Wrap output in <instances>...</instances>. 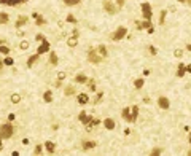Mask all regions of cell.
Listing matches in <instances>:
<instances>
[{"instance_id": "obj_13", "label": "cell", "mask_w": 191, "mask_h": 156, "mask_svg": "<svg viewBox=\"0 0 191 156\" xmlns=\"http://www.w3.org/2000/svg\"><path fill=\"white\" fill-rule=\"evenodd\" d=\"M104 126H105V129H108V131H113L115 129V121H113L112 118H107V120H104Z\"/></svg>"}, {"instance_id": "obj_41", "label": "cell", "mask_w": 191, "mask_h": 156, "mask_svg": "<svg viewBox=\"0 0 191 156\" xmlns=\"http://www.w3.org/2000/svg\"><path fill=\"white\" fill-rule=\"evenodd\" d=\"M67 21L72 22V24H75V22H77V18L73 16V14H69V16H67Z\"/></svg>"}, {"instance_id": "obj_34", "label": "cell", "mask_w": 191, "mask_h": 156, "mask_svg": "<svg viewBox=\"0 0 191 156\" xmlns=\"http://www.w3.org/2000/svg\"><path fill=\"white\" fill-rule=\"evenodd\" d=\"M35 19H37V21H35V22H37V26H43L45 22H46L43 16H37V18H35Z\"/></svg>"}, {"instance_id": "obj_16", "label": "cell", "mask_w": 191, "mask_h": 156, "mask_svg": "<svg viewBox=\"0 0 191 156\" xmlns=\"http://www.w3.org/2000/svg\"><path fill=\"white\" fill-rule=\"evenodd\" d=\"M27 21H29V18H27V16H24V14H22V16H18L16 27H18V29H19V27H22L24 24H27Z\"/></svg>"}, {"instance_id": "obj_18", "label": "cell", "mask_w": 191, "mask_h": 156, "mask_svg": "<svg viewBox=\"0 0 191 156\" xmlns=\"http://www.w3.org/2000/svg\"><path fill=\"white\" fill-rule=\"evenodd\" d=\"M185 73H186V65L183 64V62H180V64H178V72H177V77H178V78H182V77H185Z\"/></svg>"}, {"instance_id": "obj_27", "label": "cell", "mask_w": 191, "mask_h": 156, "mask_svg": "<svg viewBox=\"0 0 191 156\" xmlns=\"http://www.w3.org/2000/svg\"><path fill=\"white\" fill-rule=\"evenodd\" d=\"M29 46H30V43H29V42H27V40H22L21 43H19V48H21L22 51H26V49L29 48Z\"/></svg>"}, {"instance_id": "obj_15", "label": "cell", "mask_w": 191, "mask_h": 156, "mask_svg": "<svg viewBox=\"0 0 191 156\" xmlns=\"http://www.w3.org/2000/svg\"><path fill=\"white\" fill-rule=\"evenodd\" d=\"M67 45L70 46V48H75V46L78 45V37H75V35H70V37L67 38Z\"/></svg>"}, {"instance_id": "obj_6", "label": "cell", "mask_w": 191, "mask_h": 156, "mask_svg": "<svg viewBox=\"0 0 191 156\" xmlns=\"http://www.w3.org/2000/svg\"><path fill=\"white\" fill-rule=\"evenodd\" d=\"M158 105H159V108H162V110H169L170 102H169V99H167V97L161 96V97H158Z\"/></svg>"}, {"instance_id": "obj_53", "label": "cell", "mask_w": 191, "mask_h": 156, "mask_svg": "<svg viewBox=\"0 0 191 156\" xmlns=\"http://www.w3.org/2000/svg\"><path fill=\"white\" fill-rule=\"evenodd\" d=\"M186 3H188V5H190V6H191V0H188V2H186Z\"/></svg>"}, {"instance_id": "obj_29", "label": "cell", "mask_w": 191, "mask_h": 156, "mask_svg": "<svg viewBox=\"0 0 191 156\" xmlns=\"http://www.w3.org/2000/svg\"><path fill=\"white\" fill-rule=\"evenodd\" d=\"M102 97H104V92H97V94H96V97H94V99H92V102H94V104H99L100 100H102Z\"/></svg>"}, {"instance_id": "obj_50", "label": "cell", "mask_w": 191, "mask_h": 156, "mask_svg": "<svg viewBox=\"0 0 191 156\" xmlns=\"http://www.w3.org/2000/svg\"><path fill=\"white\" fill-rule=\"evenodd\" d=\"M186 49H188V51H191V43H190L188 46H186Z\"/></svg>"}, {"instance_id": "obj_43", "label": "cell", "mask_w": 191, "mask_h": 156, "mask_svg": "<svg viewBox=\"0 0 191 156\" xmlns=\"http://www.w3.org/2000/svg\"><path fill=\"white\" fill-rule=\"evenodd\" d=\"M124 2H126V0H116V5L119 6V8H123V5H124Z\"/></svg>"}, {"instance_id": "obj_22", "label": "cell", "mask_w": 191, "mask_h": 156, "mask_svg": "<svg viewBox=\"0 0 191 156\" xmlns=\"http://www.w3.org/2000/svg\"><path fill=\"white\" fill-rule=\"evenodd\" d=\"M49 62H51L53 65H57V62H59V59H57V54L51 51V54H49Z\"/></svg>"}, {"instance_id": "obj_44", "label": "cell", "mask_w": 191, "mask_h": 156, "mask_svg": "<svg viewBox=\"0 0 191 156\" xmlns=\"http://www.w3.org/2000/svg\"><path fill=\"white\" fill-rule=\"evenodd\" d=\"M37 40H38V42H43V40H45V37H43L41 34H38V35H37Z\"/></svg>"}, {"instance_id": "obj_30", "label": "cell", "mask_w": 191, "mask_h": 156, "mask_svg": "<svg viewBox=\"0 0 191 156\" xmlns=\"http://www.w3.org/2000/svg\"><path fill=\"white\" fill-rule=\"evenodd\" d=\"M80 2H81V0H64V3H65V5H69V6H73V5H78Z\"/></svg>"}, {"instance_id": "obj_3", "label": "cell", "mask_w": 191, "mask_h": 156, "mask_svg": "<svg viewBox=\"0 0 191 156\" xmlns=\"http://www.w3.org/2000/svg\"><path fill=\"white\" fill-rule=\"evenodd\" d=\"M102 6H104V10L107 11L108 14H116V13H118V8H119V6H118V5H115V3L112 2V0H104Z\"/></svg>"}, {"instance_id": "obj_24", "label": "cell", "mask_w": 191, "mask_h": 156, "mask_svg": "<svg viewBox=\"0 0 191 156\" xmlns=\"http://www.w3.org/2000/svg\"><path fill=\"white\" fill-rule=\"evenodd\" d=\"M43 99H45V102H53V92L51 91H45Z\"/></svg>"}, {"instance_id": "obj_19", "label": "cell", "mask_w": 191, "mask_h": 156, "mask_svg": "<svg viewBox=\"0 0 191 156\" xmlns=\"http://www.w3.org/2000/svg\"><path fill=\"white\" fill-rule=\"evenodd\" d=\"M121 116H123L124 120H126L127 123H129V120H131V108H129V107L123 108V110H121Z\"/></svg>"}, {"instance_id": "obj_17", "label": "cell", "mask_w": 191, "mask_h": 156, "mask_svg": "<svg viewBox=\"0 0 191 156\" xmlns=\"http://www.w3.org/2000/svg\"><path fill=\"white\" fill-rule=\"evenodd\" d=\"M78 104H81V105H84V104H88L89 102V96L88 94H84V92H81V94H78Z\"/></svg>"}, {"instance_id": "obj_51", "label": "cell", "mask_w": 191, "mask_h": 156, "mask_svg": "<svg viewBox=\"0 0 191 156\" xmlns=\"http://www.w3.org/2000/svg\"><path fill=\"white\" fill-rule=\"evenodd\" d=\"M178 2H180V3H186L188 0H178Z\"/></svg>"}, {"instance_id": "obj_40", "label": "cell", "mask_w": 191, "mask_h": 156, "mask_svg": "<svg viewBox=\"0 0 191 156\" xmlns=\"http://www.w3.org/2000/svg\"><path fill=\"white\" fill-rule=\"evenodd\" d=\"M162 153V150H161V148H155V150H151V156H158V155H161Z\"/></svg>"}, {"instance_id": "obj_10", "label": "cell", "mask_w": 191, "mask_h": 156, "mask_svg": "<svg viewBox=\"0 0 191 156\" xmlns=\"http://www.w3.org/2000/svg\"><path fill=\"white\" fill-rule=\"evenodd\" d=\"M137 116H139V107L134 105V107H131V120H129V123H135Z\"/></svg>"}, {"instance_id": "obj_55", "label": "cell", "mask_w": 191, "mask_h": 156, "mask_svg": "<svg viewBox=\"0 0 191 156\" xmlns=\"http://www.w3.org/2000/svg\"><path fill=\"white\" fill-rule=\"evenodd\" d=\"M188 155H190V156H191V151H188Z\"/></svg>"}, {"instance_id": "obj_32", "label": "cell", "mask_w": 191, "mask_h": 156, "mask_svg": "<svg viewBox=\"0 0 191 156\" xmlns=\"http://www.w3.org/2000/svg\"><path fill=\"white\" fill-rule=\"evenodd\" d=\"M65 96H72V94H75V88L73 86H69V88H65Z\"/></svg>"}, {"instance_id": "obj_31", "label": "cell", "mask_w": 191, "mask_h": 156, "mask_svg": "<svg viewBox=\"0 0 191 156\" xmlns=\"http://www.w3.org/2000/svg\"><path fill=\"white\" fill-rule=\"evenodd\" d=\"M88 86L92 92H96V80H88Z\"/></svg>"}, {"instance_id": "obj_11", "label": "cell", "mask_w": 191, "mask_h": 156, "mask_svg": "<svg viewBox=\"0 0 191 156\" xmlns=\"http://www.w3.org/2000/svg\"><path fill=\"white\" fill-rule=\"evenodd\" d=\"M78 120H80V123H83V124H89V121L92 120V116H89L84 112H81L80 115H78Z\"/></svg>"}, {"instance_id": "obj_33", "label": "cell", "mask_w": 191, "mask_h": 156, "mask_svg": "<svg viewBox=\"0 0 191 156\" xmlns=\"http://www.w3.org/2000/svg\"><path fill=\"white\" fill-rule=\"evenodd\" d=\"M99 124H100V120H99V118H92L91 121H89L88 126L91 127V126H99Z\"/></svg>"}, {"instance_id": "obj_9", "label": "cell", "mask_w": 191, "mask_h": 156, "mask_svg": "<svg viewBox=\"0 0 191 156\" xmlns=\"http://www.w3.org/2000/svg\"><path fill=\"white\" fill-rule=\"evenodd\" d=\"M97 143L94 142V140H84L83 143H81V148L83 150H92V148H96Z\"/></svg>"}, {"instance_id": "obj_20", "label": "cell", "mask_w": 191, "mask_h": 156, "mask_svg": "<svg viewBox=\"0 0 191 156\" xmlns=\"http://www.w3.org/2000/svg\"><path fill=\"white\" fill-rule=\"evenodd\" d=\"M38 56H40V54H34V56H30L29 59H27V67H32V65L35 64V62H37V59H38Z\"/></svg>"}, {"instance_id": "obj_2", "label": "cell", "mask_w": 191, "mask_h": 156, "mask_svg": "<svg viewBox=\"0 0 191 156\" xmlns=\"http://www.w3.org/2000/svg\"><path fill=\"white\" fill-rule=\"evenodd\" d=\"M88 61L91 62V64H100V62L104 61V57L99 54L97 48H92V49H89V53H88Z\"/></svg>"}, {"instance_id": "obj_35", "label": "cell", "mask_w": 191, "mask_h": 156, "mask_svg": "<svg viewBox=\"0 0 191 156\" xmlns=\"http://www.w3.org/2000/svg\"><path fill=\"white\" fill-rule=\"evenodd\" d=\"M0 53H2V54H8L10 48H8V46H5V45H0Z\"/></svg>"}, {"instance_id": "obj_38", "label": "cell", "mask_w": 191, "mask_h": 156, "mask_svg": "<svg viewBox=\"0 0 191 156\" xmlns=\"http://www.w3.org/2000/svg\"><path fill=\"white\" fill-rule=\"evenodd\" d=\"M174 56L177 57V59H182V56H183V51H182V49H175V51H174Z\"/></svg>"}, {"instance_id": "obj_4", "label": "cell", "mask_w": 191, "mask_h": 156, "mask_svg": "<svg viewBox=\"0 0 191 156\" xmlns=\"http://www.w3.org/2000/svg\"><path fill=\"white\" fill-rule=\"evenodd\" d=\"M126 34H127V29L124 26H121V27H118V29L113 32V35H112V40H115V42H118V40H121V38H124L126 37Z\"/></svg>"}, {"instance_id": "obj_7", "label": "cell", "mask_w": 191, "mask_h": 156, "mask_svg": "<svg viewBox=\"0 0 191 156\" xmlns=\"http://www.w3.org/2000/svg\"><path fill=\"white\" fill-rule=\"evenodd\" d=\"M49 48H51V46H49V42H48V40H43V42H41V45L38 46L37 53H38V54H43V53H48V51H49Z\"/></svg>"}, {"instance_id": "obj_52", "label": "cell", "mask_w": 191, "mask_h": 156, "mask_svg": "<svg viewBox=\"0 0 191 156\" xmlns=\"http://www.w3.org/2000/svg\"><path fill=\"white\" fill-rule=\"evenodd\" d=\"M3 65H5V64H3V62H0V70H2V67H3Z\"/></svg>"}, {"instance_id": "obj_54", "label": "cell", "mask_w": 191, "mask_h": 156, "mask_svg": "<svg viewBox=\"0 0 191 156\" xmlns=\"http://www.w3.org/2000/svg\"><path fill=\"white\" fill-rule=\"evenodd\" d=\"M190 143H191V132H190Z\"/></svg>"}, {"instance_id": "obj_12", "label": "cell", "mask_w": 191, "mask_h": 156, "mask_svg": "<svg viewBox=\"0 0 191 156\" xmlns=\"http://www.w3.org/2000/svg\"><path fill=\"white\" fill-rule=\"evenodd\" d=\"M96 48H97V51H99L100 56H102L104 59H107V57H108V49H107V46H105V45H99V46H96Z\"/></svg>"}, {"instance_id": "obj_39", "label": "cell", "mask_w": 191, "mask_h": 156, "mask_svg": "<svg viewBox=\"0 0 191 156\" xmlns=\"http://www.w3.org/2000/svg\"><path fill=\"white\" fill-rule=\"evenodd\" d=\"M65 78H67V73H65V72H59V73H57V80L64 81Z\"/></svg>"}, {"instance_id": "obj_5", "label": "cell", "mask_w": 191, "mask_h": 156, "mask_svg": "<svg viewBox=\"0 0 191 156\" xmlns=\"http://www.w3.org/2000/svg\"><path fill=\"white\" fill-rule=\"evenodd\" d=\"M142 16L143 19H148V21H151V5L150 3H147V2H143L142 3Z\"/></svg>"}, {"instance_id": "obj_1", "label": "cell", "mask_w": 191, "mask_h": 156, "mask_svg": "<svg viewBox=\"0 0 191 156\" xmlns=\"http://www.w3.org/2000/svg\"><path fill=\"white\" fill-rule=\"evenodd\" d=\"M13 134H14V127L11 123H3L0 126V135H2V139H10V137H13Z\"/></svg>"}, {"instance_id": "obj_47", "label": "cell", "mask_w": 191, "mask_h": 156, "mask_svg": "<svg viewBox=\"0 0 191 156\" xmlns=\"http://www.w3.org/2000/svg\"><path fill=\"white\" fill-rule=\"evenodd\" d=\"M13 120H14V115H13V113H11V115L8 116V121H13Z\"/></svg>"}, {"instance_id": "obj_21", "label": "cell", "mask_w": 191, "mask_h": 156, "mask_svg": "<svg viewBox=\"0 0 191 156\" xmlns=\"http://www.w3.org/2000/svg\"><path fill=\"white\" fill-rule=\"evenodd\" d=\"M75 81L77 83H88V78H86V75H83V73H78V75L75 77Z\"/></svg>"}, {"instance_id": "obj_37", "label": "cell", "mask_w": 191, "mask_h": 156, "mask_svg": "<svg viewBox=\"0 0 191 156\" xmlns=\"http://www.w3.org/2000/svg\"><path fill=\"white\" fill-rule=\"evenodd\" d=\"M3 64H5V65H13V64H14V61L11 59V57H8V56H6L5 59H3Z\"/></svg>"}, {"instance_id": "obj_49", "label": "cell", "mask_w": 191, "mask_h": 156, "mask_svg": "<svg viewBox=\"0 0 191 156\" xmlns=\"http://www.w3.org/2000/svg\"><path fill=\"white\" fill-rule=\"evenodd\" d=\"M3 148V145H2V135H0V150Z\"/></svg>"}, {"instance_id": "obj_48", "label": "cell", "mask_w": 191, "mask_h": 156, "mask_svg": "<svg viewBox=\"0 0 191 156\" xmlns=\"http://www.w3.org/2000/svg\"><path fill=\"white\" fill-rule=\"evenodd\" d=\"M186 72H191V64H190V65H186Z\"/></svg>"}, {"instance_id": "obj_8", "label": "cell", "mask_w": 191, "mask_h": 156, "mask_svg": "<svg viewBox=\"0 0 191 156\" xmlns=\"http://www.w3.org/2000/svg\"><path fill=\"white\" fill-rule=\"evenodd\" d=\"M26 2H29V0H0L2 5H11V6L21 5V3H26Z\"/></svg>"}, {"instance_id": "obj_36", "label": "cell", "mask_w": 191, "mask_h": 156, "mask_svg": "<svg viewBox=\"0 0 191 156\" xmlns=\"http://www.w3.org/2000/svg\"><path fill=\"white\" fill-rule=\"evenodd\" d=\"M43 145H37V147H35V150H34V153L35 155H41V151H43Z\"/></svg>"}, {"instance_id": "obj_23", "label": "cell", "mask_w": 191, "mask_h": 156, "mask_svg": "<svg viewBox=\"0 0 191 156\" xmlns=\"http://www.w3.org/2000/svg\"><path fill=\"white\" fill-rule=\"evenodd\" d=\"M143 83H145V81H143V78H137V80L134 81L135 89H142V88H143Z\"/></svg>"}, {"instance_id": "obj_25", "label": "cell", "mask_w": 191, "mask_h": 156, "mask_svg": "<svg viewBox=\"0 0 191 156\" xmlns=\"http://www.w3.org/2000/svg\"><path fill=\"white\" fill-rule=\"evenodd\" d=\"M8 21H10L8 14H6V13H0V24H6Z\"/></svg>"}, {"instance_id": "obj_45", "label": "cell", "mask_w": 191, "mask_h": 156, "mask_svg": "<svg viewBox=\"0 0 191 156\" xmlns=\"http://www.w3.org/2000/svg\"><path fill=\"white\" fill-rule=\"evenodd\" d=\"M72 35H75V37H80V32H78V29H75V30H73V32H72Z\"/></svg>"}, {"instance_id": "obj_46", "label": "cell", "mask_w": 191, "mask_h": 156, "mask_svg": "<svg viewBox=\"0 0 191 156\" xmlns=\"http://www.w3.org/2000/svg\"><path fill=\"white\" fill-rule=\"evenodd\" d=\"M143 102H145V104H150V102H151L150 97H143Z\"/></svg>"}, {"instance_id": "obj_14", "label": "cell", "mask_w": 191, "mask_h": 156, "mask_svg": "<svg viewBox=\"0 0 191 156\" xmlns=\"http://www.w3.org/2000/svg\"><path fill=\"white\" fill-rule=\"evenodd\" d=\"M45 150L48 151L49 155H54L56 153V145L53 142H45Z\"/></svg>"}, {"instance_id": "obj_26", "label": "cell", "mask_w": 191, "mask_h": 156, "mask_svg": "<svg viewBox=\"0 0 191 156\" xmlns=\"http://www.w3.org/2000/svg\"><path fill=\"white\" fill-rule=\"evenodd\" d=\"M11 102H13V104H19V102H21V96H19L18 92H14V94L11 96Z\"/></svg>"}, {"instance_id": "obj_42", "label": "cell", "mask_w": 191, "mask_h": 156, "mask_svg": "<svg viewBox=\"0 0 191 156\" xmlns=\"http://www.w3.org/2000/svg\"><path fill=\"white\" fill-rule=\"evenodd\" d=\"M148 49H150V53L153 54V56H155V54L158 53V51H156V48H155V46H148Z\"/></svg>"}, {"instance_id": "obj_28", "label": "cell", "mask_w": 191, "mask_h": 156, "mask_svg": "<svg viewBox=\"0 0 191 156\" xmlns=\"http://www.w3.org/2000/svg\"><path fill=\"white\" fill-rule=\"evenodd\" d=\"M166 14H167V11L162 10L161 14H159V24H164V22H166Z\"/></svg>"}]
</instances>
